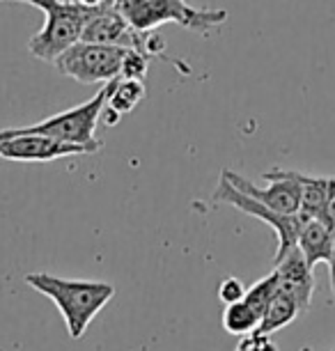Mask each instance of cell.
Instances as JSON below:
<instances>
[{
  "mask_svg": "<svg viewBox=\"0 0 335 351\" xmlns=\"http://www.w3.org/2000/svg\"><path fill=\"white\" fill-rule=\"evenodd\" d=\"M25 282L55 303L71 340H81L92 319L115 296V287L103 280H67L51 274H28Z\"/></svg>",
  "mask_w": 335,
  "mask_h": 351,
  "instance_id": "6da1fadb",
  "label": "cell"
},
{
  "mask_svg": "<svg viewBox=\"0 0 335 351\" xmlns=\"http://www.w3.org/2000/svg\"><path fill=\"white\" fill-rule=\"evenodd\" d=\"M18 3L35 5L44 12V28L28 44V51L44 62H53L62 51L81 39L85 21L97 8V5L95 8L81 5L76 0H18Z\"/></svg>",
  "mask_w": 335,
  "mask_h": 351,
  "instance_id": "7a4b0ae2",
  "label": "cell"
},
{
  "mask_svg": "<svg viewBox=\"0 0 335 351\" xmlns=\"http://www.w3.org/2000/svg\"><path fill=\"white\" fill-rule=\"evenodd\" d=\"M117 8L136 30H156L177 23L190 32L209 35L227 21L225 10H195L186 0H117Z\"/></svg>",
  "mask_w": 335,
  "mask_h": 351,
  "instance_id": "3957f363",
  "label": "cell"
},
{
  "mask_svg": "<svg viewBox=\"0 0 335 351\" xmlns=\"http://www.w3.org/2000/svg\"><path fill=\"white\" fill-rule=\"evenodd\" d=\"M117 78L103 83V88L97 92L95 97L83 101L81 106H76V108L62 110V112H58V115L46 117V120L37 124H30V127H18V129H8V131H12V134H46V136L60 138V141H67V143L90 145V147H95V149H101L103 145L95 138V129H97V122L101 120L103 106H106L110 95H113Z\"/></svg>",
  "mask_w": 335,
  "mask_h": 351,
  "instance_id": "277c9868",
  "label": "cell"
},
{
  "mask_svg": "<svg viewBox=\"0 0 335 351\" xmlns=\"http://www.w3.org/2000/svg\"><path fill=\"white\" fill-rule=\"evenodd\" d=\"M127 46L97 44L78 39L67 51L55 58L53 64L62 76L74 78L76 83H108L122 74V62L127 58Z\"/></svg>",
  "mask_w": 335,
  "mask_h": 351,
  "instance_id": "5b68a950",
  "label": "cell"
},
{
  "mask_svg": "<svg viewBox=\"0 0 335 351\" xmlns=\"http://www.w3.org/2000/svg\"><path fill=\"white\" fill-rule=\"evenodd\" d=\"M214 200L232 204V207H236L239 211H244V214H248V216L260 218L262 223H266L269 228L275 230V234H278V250H275L273 262L282 260V257L290 253L292 248L299 246L301 228H303L306 221L310 218L308 214H303V211H297V214H282V211H275L271 207H266L264 202L255 200V197L246 195L244 191L236 189L225 175H221V182H219V186H216Z\"/></svg>",
  "mask_w": 335,
  "mask_h": 351,
  "instance_id": "8992f818",
  "label": "cell"
},
{
  "mask_svg": "<svg viewBox=\"0 0 335 351\" xmlns=\"http://www.w3.org/2000/svg\"><path fill=\"white\" fill-rule=\"evenodd\" d=\"M90 145H76L46 134H12L0 131V158L5 161H55L62 156L95 154Z\"/></svg>",
  "mask_w": 335,
  "mask_h": 351,
  "instance_id": "52a82bcc",
  "label": "cell"
},
{
  "mask_svg": "<svg viewBox=\"0 0 335 351\" xmlns=\"http://www.w3.org/2000/svg\"><path fill=\"white\" fill-rule=\"evenodd\" d=\"M223 175H225L239 191H244L246 195L255 197V200L264 202L266 207L282 211V214H297V211H301V189H299V182L292 170L264 172V180L269 182L266 189L255 186L251 180H246V177L239 175V172L223 170Z\"/></svg>",
  "mask_w": 335,
  "mask_h": 351,
  "instance_id": "ba28073f",
  "label": "cell"
},
{
  "mask_svg": "<svg viewBox=\"0 0 335 351\" xmlns=\"http://www.w3.org/2000/svg\"><path fill=\"white\" fill-rule=\"evenodd\" d=\"M275 274H278V287L287 291L290 296L297 299L301 306V313H306L310 308L312 291H314V278H312V267L306 262L301 248H292L282 260L273 262Z\"/></svg>",
  "mask_w": 335,
  "mask_h": 351,
  "instance_id": "9c48e42d",
  "label": "cell"
},
{
  "mask_svg": "<svg viewBox=\"0 0 335 351\" xmlns=\"http://www.w3.org/2000/svg\"><path fill=\"white\" fill-rule=\"evenodd\" d=\"M299 248L306 262L314 269V264L324 262L331 267L333 260V228L326 218L310 216L299 234Z\"/></svg>",
  "mask_w": 335,
  "mask_h": 351,
  "instance_id": "30bf717a",
  "label": "cell"
},
{
  "mask_svg": "<svg viewBox=\"0 0 335 351\" xmlns=\"http://www.w3.org/2000/svg\"><path fill=\"white\" fill-rule=\"evenodd\" d=\"M299 315H301V306L297 303V299L278 287V291H275V296L271 299V303H269V308L264 310V315H262V319L255 330L271 335L275 330L290 326Z\"/></svg>",
  "mask_w": 335,
  "mask_h": 351,
  "instance_id": "8fae6325",
  "label": "cell"
},
{
  "mask_svg": "<svg viewBox=\"0 0 335 351\" xmlns=\"http://www.w3.org/2000/svg\"><path fill=\"white\" fill-rule=\"evenodd\" d=\"M294 177H297L301 189V211L308 216L326 218V200H328L331 177L306 175V172H294Z\"/></svg>",
  "mask_w": 335,
  "mask_h": 351,
  "instance_id": "7c38bea8",
  "label": "cell"
},
{
  "mask_svg": "<svg viewBox=\"0 0 335 351\" xmlns=\"http://www.w3.org/2000/svg\"><path fill=\"white\" fill-rule=\"evenodd\" d=\"M147 90H145V81H140V78H117V85L113 90V95L108 99V106L110 108H115L117 112H122V115H127L136 108L138 104L145 99Z\"/></svg>",
  "mask_w": 335,
  "mask_h": 351,
  "instance_id": "4fadbf2b",
  "label": "cell"
},
{
  "mask_svg": "<svg viewBox=\"0 0 335 351\" xmlns=\"http://www.w3.org/2000/svg\"><path fill=\"white\" fill-rule=\"evenodd\" d=\"M258 324H260V315L255 313L246 301L227 303L225 306V313H223V326H225L227 333L246 335L258 328Z\"/></svg>",
  "mask_w": 335,
  "mask_h": 351,
  "instance_id": "5bb4252c",
  "label": "cell"
},
{
  "mask_svg": "<svg viewBox=\"0 0 335 351\" xmlns=\"http://www.w3.org/2000/svg\"><path fill=\"white\" fill-rule=\"evenodd\" d=\"M275 291H278V274H275V269H273L266 278H262V280L255 282L251 289H246L244 301L260 315V319H262V315H264V310L269 308V303H271V299L275 296Z\"/></svg>",
  "mask_w": 335,
  "mask_h": 351,
  "instance_id": "9a60e30c",
  "label": "cell"
},
{
  "mask_svg": "<svg viewBox=\"0 0 335 351\" xmlns=\"http://www.w3.org/2000/svg\"><path fill=\"white\" fill-rule=\"evenodd\" d=\"M152 58L147 56V53L138 51V49H129L127 51V58H124L122 62V78H140V81H145L147 76V64Z\"/></svg>",
  "mask_w": 335,
  "mask_h": 351,
  "instance_id": "2e32d148",
  "label": "cell"
},
{
  "mask_svg": "<svg viewBox=\"0 0 335 351\" xmlns=\"http://www.w3.org/2000/svg\"><path fill=\"white\" fill-rule=\"evenodd\" d=\"M244 296H246V287H244V282L239 280V278H225L221 285H219V299L225 303H236V301H244Z\"/></svg>",
  "mask_w": 335,
  "mask_h": 351,
  "instance_id": "e0dca14e",
  "label": "cell"
},
{
  "mask_svg": "<svg viewBox=\"0 0 335 351\" xmlns=\"http://www.w3.org/2000/svg\"><path fill=\"white\" fill-rule=\"evenodd\" d=\"M264 349H275L271 340H269L266 333H260V330H251L246 333L244 340L239 342V351H264Z\"/></svg>",
  "mask_w": 335,
  "mask_h": 351,
  "instance_id": "ac0fdd59",
  "label": "cell"
},
{
  "mask_svg": "<svg viewBox=\"0 0 335 351\" xmlns=\"http://www.w3.org/2000/svg\"><path fill=\"white\" fill-rule=\"evenodd\" d=\"M326 221H335V180L331 177V186H328V200H326Z\"/></svg>",
  "mask_w": 335,
  "mask_h": 351,
  "instance_id": "d6986e66",
  "label": "cell"
},
{
  "mask_svg": "<svg viewBox=\"0 0 335 351\" xmlns=\"http://www.w3.org/2000/svg\"><path fill=\"white\" fill-rule=\"evenodd\" d=\"M331 228H333V260H331V289H333V294H335V221L331 223Z\"/></svg>",
  "mask_w": 335,
  "mask_h": 351,
  "instance_id": "ffe728a7",
  "label": "cell"
},
{
  "mask_svg": "<svg viewBox=\"0 0 335 351\" xmlns=\"http://www.w3.org/2000/svg\"><path fill=\"white\" fill-rule=\"evenodd\" d=\"M76 3H81V5H90V8H95V5H101L103 0H76Z\"/></svg>",
  "mask_w": 335,
  "mask_h": 351,
  "instance_id": "44dd1931",
  "label": "cell"
}]
</instances>
